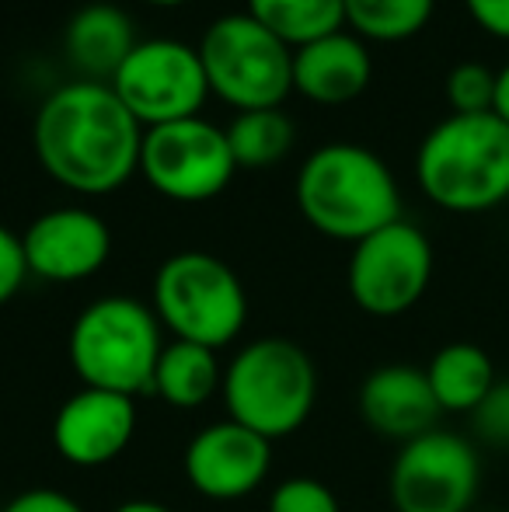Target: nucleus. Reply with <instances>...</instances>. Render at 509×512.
Masks as SVG:
<instances>
[{
    "label": "nucleus",
    "mask_w": 509,
    "mask_h": 512,
    "mask_svg": "<svg viewBox=\"0 0 509 512\" xmlns=\"http://www.w3.org/2000/svg\"><path fill=\"white\" fill-rule=\"evenodd\" d=\"M35 157L63 189L109 196L140 171L143 126L102 81H70L35 112Z\"/></svg>",
    "instance_id": "1"
},
{
    "label": "nucleus",
    "mask_w": 509,
    "mask_h": 512,
    "mask_svg": "<svg viewBox=\"0 0 509 512\" xmlns=\"http://www.w3.org/2000/svg\"><path fill=\"white\" fill-rule=\"evenodd\" d=\"M415 178L447 213H485L509 199V126L496 112L436 122L419 143Z\"/></svg>",
    "instance_id": "2"
},
{
    "label": "nucleus",
    "mask_w": 509,
    "mask_h": 512,
    "mask_svg": "<svg viewBox=\"0 0 509 512\" xmlns=\"http://www.w3.org/2000/svg\"><path fill=\"white\" fill-rule=\"evenodd\" d=\"M297 206L318 234L349 244L401 220L391 168L356 143H328L307 157L297 175Z\"/></svg>",
    "instance_id": "3"
},
{
    "label": "nucleus",
    "mask_w": 509,
    "mask_h": 512,
    "mask_svg": "<svg viewBox=\"0 0 509 512\" xmlns=\"http://www.w3.org/2000/svg\"><path fill=\"white\" fill-rule=\"evenodd\" d=\"M220 398L227 418L272 443L304 429L311 418L318 401V370L293 338H255L224 366Z\"/></svg>",
    "instance_id": "4"
},
{
    "label": "nucleus",
    "mask_w": 509,
    "mask_h": 512,
    "mask_svg": "<svg viewBox=\"0 0 509 512\" xmlns=\"http://www.w3.org/2000/svg\"><path fill=\"white\" fill-rule=\"evenodd\" d=\"M164 338L154 307L136 297H102L74 317L67 335L70 370L81 387L140 398L154 387Z\"/></svg>",
    "instance_id": "5"
},
{
    "label": "nucleus",
    "mask_w": 509,
    "mask_h": 512,
    "mask_svg": "<svg viewBox=\"0 0 509 512\" xmlns=\"http://www.w3.org/2000/svg\"><path fill=\"white\" fill-rule=\"evenodd\" d=\"M150 307L171 338L217 352L231 345L248 321V293L238 272L206 251H178L164 258L154 276Z\"/></svg>",
    "instance_id": "6"
},
{
    "label": "nucleus",
    "mask_w": 509,
    "mask_h": 512,
    "mask_svg": "<svg viewBox=\"0 0 509 512\" xmlns=\"http://www.w3.org/2000/svg\"><path fill=\"white\" fill-rule=\"evenodd\" d=\"M210 91L238 112L279 108L293 91V49L252 14H224L199 42Z\"/></svg>",
    "instance_id": "7"
},
{
    "label": "nucleus",
    "mask_w": 509,
    "mask_h": 512,
    "mask_svg": "<svg viewBox=\"0 0 509 512\" xmlns=\"http://www.w3.org/2000/svg\"><path fill=\"white\" fill-rule=\"evenodd\" d=\"M478 488V443L440 425L401 443L387 478L394 512H475Z\"/></svg>",
    "instance_id": "8"
},
{
    "label": "nucleus",
    "mask_w": 509,
    "mask_h": 512,
    "mask_svg": "<svg viewBox=\"0 0 509 512\" xmlns=\"http://www.w3.org/2000/svg\"><path fill=\"white\" fill-rule=\"evenodd\" d=\"M238 161L227 143V129H217L203 115L143 129L140 175L157 196L171 203H206L231 185Z\"/></svg>",
    "instance_id": "9"
},
{
    "label": "nucleus",
    "mask_w": 509,
    "mask_h": 512,
    "mask_svg": "<svg viewBox=\"0 0 509 512\" xmlns=\"http://www.w3.org/2000/svg\"><path fill=\"white\" fill-rule=\"evenodd\" d=\"M433 279V244L415 223L394 220L353 244L346 286L353 304L370 317L408 314Z\"/></svg>",
    "instance_id": "10"
},
{
    "label": "nucleus",
    "mask_w": 509,
    "mask_h": 512,
    "mask_svg": "<svg viewBox=\"0 0 509 512\" xmlns=\"http://www.w3.org/2000/svg\"><path fill=\"white\" fill-rule=\"evenodd\" d=\"M109 88L143 129L192 119L203 112V102L210 95L199 49L178 39L136 42Z\"/></svg>",
    "instance_id": "11"
},
{
    "label": "nucleus",
    "mask_w": 509,
    "mask_h": 512,
    "mask_svg": "<svg viewBox=\"0 0 509 512\" xmlns=\"http://www.w3.org/2000/svg\"><path fill=\"white\" fill-rule=\"evenodd\" d=\"M269 467L272 443L234 418L199 429L182 453L185 481L213 502H234L258 492L269 478Z\"/></svg>",
    "instance_id": "12"
},
{
    "label": "nucleus",
    "mask_w": 509,
    "mask_h": 512,
    "mask_svg": "<svg viewBox=\"0 0 509 512\" xmlns=\"http://www.w3.org/2000/svg\"><path fill=\"white\" fill-rule=\"evenodd\" d=\"M25 262L35 279L81 283L91 279L112 255V230L84 206H60L35 216L21 234Z\"/></svg>",
    "instance_id": "13"
},
{
    "label": "nucleus",
    "mask_w": 509,
    "mask_h": 512,
    "mask_svg": "<svg viewBox=\"0 0 509 512\" xmlns=\"http://www.w3.org/2000/svg\"><path fill=\"white\" fill-rule=\"evenodd\" d=\"M136 436V398L116 391L81 387L53 418V446L74 467H105L133 443Z\"/></svg>",
    "instance_id": "14"
},
{
    "label": "nucleus",
    "mask_w": 509,
    "mask_h": 512,
    "mask_svg": "<svg viewBox=\"0 0 509 512\" xmlns=\"http://www.w3.org/2000/svg\"><path fill=\"white\" fill-rule=\"evenodd\" d=\"M360 415L370 425V432L394 439V443H408V439L436 429L443 411L426 380V366L387 363L363 380Z\"/></svg>",
    "instance_id": "15"
},
{
    "label": "nucleus",
    "mask_w": 509,
    "mask_h": 512,
    "mask_svg": "<svg viewBox=\"0 0 509 512\" xmlns=\"http://www.w3.org/2000/svg\"><path fill=\"white\" fill-rule=\"evenodd\" d=\"M374 60L360 35L332 32L293 49V91L314 105H346L367 91Z\"/></svg>",
    "instance_id": "16"
},
{
    "label": "nucleus",
    "mask_w": 509,
    "mask_h": 512,
    "mask_svg": "<svg viewBox=\"0 0 509 512\" xmlns=\"http://www.w3.org/2000/svg\"><path fill=\"white\" fill-rule=\"evenodd\" d=\"M63 49L74 70L84 74V81L109 84L136 49L133 21L116 4H88L67 21Z\"/></svg>",
    "instance_id": "17"
},
{
    "label": "nucleus",
    "mask_w": 509,
    "mask_h": 512,
    "mask_svg": "<svg viewBox=\"0 0 509 512\" xmlns=\"http://www.w3.org/2000/svg\"><path fill=\"white\" fill-rule=\"evenodd\" d=\"M426 380L443 415H471L496 387V363L475 342H447L426 363Z\"/></svg>",
    "instance_id": "18"
},
{
    "label": "nucleus",
    "mask_w": 509,
    "mask_h": 512,
    "mask_svg": "<svg viewBox=\"0 0 509 512\" xmlns=\"http://www.w3.org/2000/svg\"><path fill=\"white\" fill-rule=\"evenodd\" d=\"M220 387H224V366L217 359V349L178 342V338L164 342L150 394H157L171 408L192 411L210 405L220 394Z\"/></svg>",
    "instance_id": "19"
},
{
    "label": "nucleus",
    "mask_w": 509,
    "mask_h": 512,
    "mask_svg": "<svg viewBox=\"0 0 509 512\" xmlns=\"http://www.w3.org/2000/svg\"><path fill=\"white\" fill-rule=\"evenodd\" d=\"M248 14L290 49L342 32L346 0H248Z\"/></svg>",
    "instance_id": "20"
},
{
    "label": "nucleus",
    "mask_w": 509,
    "mask_h": 512,
    "mask_svg": "<svg viewBox=\"0 0 509 512\" xmlns=\"http://www.w3.org/2000/svg\"><path fill=\"white\" fill-rule=\"evenodd\" d=\"M227 143L238 168H272L293 147V122L283 108H255L238 112L227 126Z\"/></svg>",
    "instance_id": "21"
},
{
    "label": "nucleus",
    "mask_w": 509,
    "mask_h": 512,
    "mask_svg": "<svg viewBox=\"0 0 509 512\" xmlns=\"http://www.w3.org/2000/svg\"><path fill=\"white\" fill-rule=\"evenodd\" d=\"M433 7L436 0H346V25L360 39L401 42L429 25Z\"/></svg>",
    "instance_id": "22"
},
{
    "label": "nucleus",
    "mask_w": 509,
    "mask_h": 512,
    "mask_svg": "<svg viewBox=\"0 0 509 512\" xmlns=\"http://www.w3.org/2000/svg\"><path fill=\"white\" fill-rule=\"evenodd\" d=\"M447 102L454 115H482L496 105V70L485 63H457L447 74Z\"/></svg>",
    "instance_id": "23"
},
{
    "label": "nucleus",
    "mask_w": 509,
    "mask_h": 512,
    "mask_svg": "<svg viewBox=\"0 0 509 512\" xmlns=\"http://www.w3.org/2000/svg\"><path fill=\"white\" fill-rule=\"evenodd\" d=\"M269 512H342L339 495L318 478H283L269 495Z\"/></svg>",
    "instance_id": "24"
},
{
    "label": "nucleus",
    "mask_w": 509,
    "mask_h": 512,
    "mask_svg": "<svg viewBox=\"0 0 509 512\" xmlns=\"http://www.w3.org/2000/svg\"><path fill=\"white\" fill-rule=\"evenodd\" d=\"M475 439L496 450H509V380H496L489 398L471 411Z\"/></svg>",
    "instance_id": "25"
},
{
    "label": "nucleus",
    "mask_w": 509,
    "mask_h": 512,
    "mask_svg": "<svg viewBox=\"0 0 509 512\" xmlns=\"http://www.w3.org/2000/svg\"><path fill=\"white\" fill-rule=\"evenodd\" d=\"M28 276H32V272H28V262H25L21 234H14L11 227L0 223V307L18 297Z\"/></svg>",
    "instance_id": "26"
},
{
    "label": "nucleus",
    "mask_w": 509,
    "mask_h": 512,
    "mask_svg": "<svg viewBox=\"0 0 509 512\" xmlns=\"http://www.w3.org/2000/svg\"><path fill=\"white\" fill-rule=\"evenodd\" d=\"M0 512H84V506L60 488H28V492L14 495Z\"/></svg>",
    "instance_id": "27"
},
{
    "label": "nucleus",
    "mask_w": 509,
    "mask_h": 512,
    "mask_svg": "<svg viewBox=\"0 0 509 512\" xmlns=\"http://www.w3.org/2000/svg\"><path fill=\"white\" fill-rule=\"evenodd\" d=\"M464 4L482 32L509 39V0H464Z\"/></svg>",
    "instance_id": "28"
},
{
    "label": "nucleus",
    "mask_w": 509,
    "mask_h": 512,
    "mask_svg": "<svg viewBox=\"0 0 509 512\" xmlns=\"http://www.w3.org/2000/svg\"><path fill=\"white\" fill-rule=\"evenodd\" d=\"M492 112L509 126V63L496 74V105H492Z\"/></svg>",
    "instance_id": "29"
},
{
    "label": "nucleus",
    "mask_w": 509,
    "mask_h": 512,
    "mask_svg": "<svg viewBox=\"0 0 509 512\" xmlns=\"http://www.w3.org/2000/svg\"><path fill=\"white\" fill-rule=\"evenodd\" d=\"M112 512H175V509H168L164 502H154V499H129Z\"/></svg>",
    "instance_id": "30"
},
{
    "label": "nucleus",
    "mask_w": 509,
    "mask_h": 512,
    "mask_svg": "<svg viewBox=\"0 0 509 512\" xmlns=\"http://www.w3.org/2000/svg\"><path fill=\"white\" fill-rule=\"evenodd\" d=\"M154 7H178V4H189V0H147Z\"/></svg>",
    "instance_id": "31"
}]
</instances>
